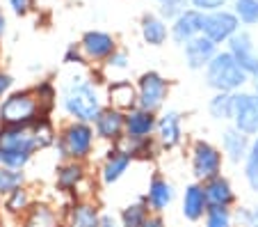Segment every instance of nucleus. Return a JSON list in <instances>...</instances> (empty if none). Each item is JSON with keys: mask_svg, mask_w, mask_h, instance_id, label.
<instances>
[{"mask_svg": "<svg viewBox=\"0 0 258 227\" xmlns=\"http://www.w3.org/2000/svg\"><path fill=\"white\" fill-rule=\"evenodd\" d=\"M62 110L69 115L71 119H78V122H89L94 124L103 108H105V101H103L101 92L96 89L94 80H89L87 76H71L69 83L62 87Z\"/></svg>", "mask_w": 258, "mask_h": 227, "instance_id": "obj_1", "label": "nucleus"}, {"mask_svg": "<svg viewBox=\"0 0 258 227\" xmlns=\"http://www.w3.org/2000/svg\"><path fill=\"white\" fill-rule=\"evenodd\" d=\"M37 152H44L34 124L30 126H5L0 124V165L25 170Z\"/></svg>", "mask_w": 258, "mask_h": 227, "instance_id": "obj_2", "label": "nucleus"}, {"mask_svg": "<svg viewBox=\"0 0 258 227\" xmlns=\"http://www.w3.org/2000/svg\"><path fill=\"white\" fill-rule=\"evenodd\" d=\"M96 128L89 122L69 119L57 131V152L64 161H83L87 163L96 149Z\"/></svg>", "mask_w": 258, "mask_h": 227, "instance_id": "obj_3", "label": "nucleus"}, {"mask_svg": "<svg viewBox=\"0 0 258 227\" xmlns=\"http://www.w3.org/2000/svg\"><path fill=\"white\" fill-rule=\"evenodd\" d=\"M44 115L48 113L44 110L32 87L12 92L0 101V124L5 126H30Z\"/></svg>", "mask_w": 258, "mask_h": 227, "instance_id": "obj_4", "label": "nucleus"}, {"mask_svg": "<svg viewBox=\"0 0 258 227\" xmlns=\"http://www.w3.org/2000/svg\"><path fill=\"white\" fill-rule=\"evenodd\" d=\"M206 85L215 92H240L249 83L251 76L235 62L229 51H217L210 64L206 67Z\"/></svg>", "mask_w": 258, "mask_h": 227, "instance_id": "obj_5", "label": "nucleus"}, {"mask_svg": "<svg viewBox=\"0 0 258 227\" xmlns=\"http://www.w3.org/2000/svg\"><path fill=\"white\" fill-rule=\"evenodd\" d=\"M224 154L217 145L208 143V140H195L190 147V168L192 174L199 184H206L210 179L219 177L222 168H224Z\"/></svg>", "mask_w": 258, "mask_h": 227, "instance_id": "obj_6", "label": "nucleus"}, {"mask_svg": "<svg viewBox=\"0 0 258 227\" xmlns=\"http://www.w3.org/2000/svg\"><path fill=\"white\" fill-rule=\"evenodd\" d=\"M169 89H171L169 80L162 74H158V71H144L137 78V101H140V108L158 113L167 104Z\"/></svg>", "mask_w": 258, "mask_h": 227, "instance_id": "obj_7", "label": "nucleus"}, {"mask_svg": "<svg viewBox=\"0 0 258 227\" xmlns=\"http://www.w3.org/2000/svg\"><path fill=\"white\" fill-rule=\"evenodd\" d=\"M240 32V19L235 12L229 10H217L204 14V32L210 41L215 44H229L231 37H235Z\"/></svg>", "mask_w": 258, "mask_h": 227, "instance_id": "obj_8", "label": "nucleus"}, {"mask_svg": "<svg viewBox=\"0 0 258 227\" xmlns=\"http://www.w3.org/2000/svg\"><path fill=\"white\" fill-rule=\"evenodd\" d=\"M233 126L249 138L258 135V94L256 92H235L233 104Z\"/></svg>", "mask_w": 258, "mask_h": 227, "instance_id": "obj_9", "label": "nucleus"}, {"mask_svg": "<svg viewBox=\"0 0 258 227\" xmlns=\"http://www.w3.org/2000/svg\"><path fill=\"white\" fill-rule=\"evenodd\" d=\"M94 128H96L98 140L107 143L110 147L119 145L126 138V113L112 108V106H105V108L98 113L96 122H94Z\"/></svg>", "mask_w": 258, "mask_h": 227, "instance_id": "obj_10", "label": "nucleus"}, {"mask_svg": "<svg viewBox=\"0 0 258 227\" xmlns=\"http://www.w3.org/2000/svg\"><path fill=\"white\" fill-rule=\"evenodd\" d=\"M183 115L178 110H165L158 115V126H156V143L162 152H171V149L180 147L183 143Z\"/></svg>", "mask_w": 258, "mask_h": 227, "instance_id": "obj_11", "label": "nucleus"}, {"mask_svg": "<svg viewBox=\"0 0 258 227\" xmlns=\"http://www.w3.org/2000/svg\"><path fill=\"white\" fill-rule=\"evenodd\" d=\"M87 177V163H83V161H62L55 170V188L62 195H73L76 198V193H80Z\"/></svg>", "mask_w": 258, "mask_h": 227, "instance_id": "obj_12", "label": "nucleus"}, {"mask_svg": "<svg viewBox=\"0 0 258 227\" xmlns=\"http://www.w3.org/2000/svg\"><path fill=\"white\" fill-rule=\"evenodd\" d=\"M135 158L131 156L128 149H123L121 145H112L107 149V154L103 156V163H101V181L105 186H112V184L121 181V177L128 172V168L133 165Z\"/></svg>", "mask_w": 258, "mask_h": 227, "instance_id": "obj_13", "label": "nucleus"}, {"mask_svg": "<svg viewBox=\"0 0 258 227\" xmlns=\"http://www.w3.org/2000/svg\"><path fill=\"white\" fill-rule=\"evenodd\" d=\"M101 209L87 198H76L64 209V227H101Z\"/></svg>", "mask_w": 258, "mask_h": 227, "instance_id": "obj_14", "label": "nucleus"}, {"mask_svg": "<svg viewBox=\"0 0 258 227\" xmlns=\"http://www.w3.org/2000/svg\"><path fill=\"white\" fill-rule=\"evenodd\" d=\"M80 51L87 62H105L117 51V39L101 30H89L80 39Z\"/></svg>", "mask_w": 258, "mask_h": 227, "instance_id": "obj_15", "label": "nucleus"}, {"mask_svg": "<svg viewBox=\"0 0 258 227\" xmlns=\"http://www.w3.org/2000/svg\"><path fill=\"white\" fill-rule=\"evenodd\" d=\"M229 53L233 55L235 62H238L249 76L258 74V51H256V44H253L249 32H238L235 37H231Z\"/></svg>", "mask_w": 258, "mask_h": 227, "instance_id": "obj_16", "label": "nucleus"}, {"mask_svg": "<svg viewBox=\"0 0 258 227\" xmlns=\"http://www.w3.org/2000/svg\"><path fill=\"white\" fill-rule=\"evenodd\" d=\"M174 198H176L174 184L167 181V177H162V174L156 172L151 179H149V186H146L144 200L149 202V207H151L153 213L167 211V209L171 207V202H174Z\"/></svg>", "mask_w": 258, "mask_h": 227, "instance_id": "obj_17", "label": "nucleus"}, {"mask_svg": "<svg viewBox=\"0 0 258 227\" xmlns=\"http://www.w3.org/2000/svg\"><path fill=\"white\" fill-rule=\"evenodd\" d=\"M158 113L144 110L137 106L135 110L126 113V138L128 140H146L156 135Z\"/></svg>", "mask_w": 258, "mask_h": 227, "instance_id": "obj_18", "label": "nucleus"}, {"mask_svg": "<svg viewBox=\"0 0 258 227\" xmlns=\"http://www.w3.org/2000/svg\"><path fill=\"white\" fill-rule=\"evenodd\" d=\"M169 32H171V37H174V41L187 44L190 39H195V37H199L201 32H204V12H199V10L180 12L174 19V23H171Z\"/></svg>", "mask_w": 258, "mask_h": 227, "instance_id": "obj_19", "label": "nucleus"}, {"mask_svg": "<svg viewBox=\"0 0 258 227\" xmlns=\"http://www.w3.org/2000/svg\"><path fill=\"white\" fill-rule=\"evenodd\" d=\"M208 209L210 207H208V200H206L204 184H199V181L187 184L185 191H183V200H180V213H183V218L190 222H199V220H204Z\"/></svg>", "mask_w": 258, "mask_h": 227, "instance_id": "obj_20", "label": "nucleus"}, {"mask_svg": "<svg viewBox=\"0 0 258 227\" xmlns=\"http://www.w3.org/2000/svg\"><path fill=\"white\" fill-rule=\"evenodd\" d=\"M183 53H185L187 67L199 71V69H206L210 64V60L217 55V44L210 41L206 35H199L195 39H190L187 44H183Z\"/></svg>", "mask_w": 258, "mask_h": 227, "instance_id": "obj_21", "label": "nucleus"}, {"mask_svg": "<svg viewBox=\"0 0 258 227\" xmlns=\"http://www.w3.org/2000/svg\"><path fill=\"white\" fill-rule=\"evenodd\" d=\"M249 147H251V138L244 135L242 131H238L235 126H229L222 131V154H224L226 161H231L233 165L244 163V158L249 154Z\"/></svg>", "mask_w": 258, "mask_h": 227, "instance_id": "obj_22", "label": "nucleus"}, {"mask_svg": "<svg viewBox=\"0 0 258 227\" xmlns=\"http://www.w3.org/2000/svg\"><path fill=\"white\" fill-rule=\"evenodd\" d=\"M21 227H64V211H57L50 202H34L21 218Z\"/></svg>", "mask_w": 258, "mask_h": 227, "instance_id": "obj_23", "label": "nucleus"}, {"mask_svg": "<svg viewBox=\"0 0 258 227\" xmlns=\"http://www.w3.org/2000/svg\"><path fill=\"white\" fill-rule=\"evenodd\" d=\"M206 191V200H208V207H222V209H231L235 202H238V195L233 191V184L219 174V177L210 179V181L204 184Z\"/></svg>", "mask_w": 258, "mask_h": 227, "instance_id": "obj_24", "label": "nucleus"}, {"mask_svg": "<svg viewBox=\"0 0 258 227\" xmlns=\"http://www.w3.org/2000/svg\"><path fill=\"white\" fill-rule=\"evenodd\" d=\"M107 106L121 110V113H131L140 106L137 101V85L131 80H114L107 85Z\"/></svg>", "mask_w": 258, "mask_h": 227, "instance_id": "obj_25", "label": "nucleus"}, {"mask_svg": "<svg viewBox=\"0 0 258 227\" xmlns=\"http://www.w3.org/2000/svg\"><path fill=\"white\" fill-rule=\"evenodd\" d=\"M151 213L153 211H151V207H149V202H146L144 198H140L137 202H131L121 209L119 222H121V227H142L146 220H149Z\"/></svg>", "mask_w": 258, "mask_h": 227, "instance_id": "obj_26", "label": "nucleus"}, {"mask_svg": "<svg viewBox=\"0 0 258 227\" xmlns=\"http://www.w3.org/2000/svg\"><path fill=\"white\" fill-rule=\"evenodd\" d=\"M169 35L167 30V23L160 19V16H153V14H146L142 19V37H144L146 44L151 46H162Z\"/></svg>", "mask_w": 258, "mask_h": 227, "instance_id": "obj_27", "label": "nucleus"}, {"mask_svg": "<svg viewBox=\"0 0 258 227\" xmlns=\"http://www.w3.org/2000/svg\"><path fill=\"white\" fill-rule=\"evenodd\" d=\"M233 104L235 92H215L213 99L208 101V113L217 122H231L233 119Z\"/></svg>", "mask_w": 258, "mask_h": 227, "instance_id": "obj_28", "label": "nucleus"}, {"mask_svg": "<svg viewBox=\"0 0 258 227\" xmlns=\"http://www.w3.org/2000/svg\"><path fill=\"white\" fill-rule=\"evenodd\" d=\"M32 204H34L32 193H30L25 186H21V188H16V191H12L5 198V211L12 213V216H16V218H23Z\"/></svg>", "mask_w": 258, "mask_h": 227, "instance_id": "obj_29", "label": "nucleus"}, {"mask_svg": "<svg viewBox=\"0 0 258 227\" xmlns=\"http://www.w3.org/2000/svg\"><path fill=\"white\" fill-rule=\"evenodd\" d=\"M244 170V181L251 188L253 193H258V135L251 138V147H249V154L242 163Z\"/></svg>", "mask_w": 258, "mask_h": 227, "instance_id": "obj_30", "label": "nucleus"}, {"mask_svg": "<svg viewBox=\"0 0 258 227\" xmlns=\"http://www.w3.org/2000/svg\"><path fill=\"white\" fill-rule=\"evenodd\" d=\"M25 186V172L23 170H12L0 165V198H7L12 191Z\"/></svg>", "mask_w": 258, "mask_h": 227, "instance_id": "obj_31", "label": "nucleus"}, {"mask_svg": "<svg viewBox=\"0 0 258 227\" xmlns=\"http://www.w3.org/2000/svg\"><path fill=\"white\" fill-rule=\"evenodd\" d=\"M34 94L39 97V101H41V106H44V110L48 115H53V108H55V104H57V87H55V83L53 80H39V83L34 85Z\"/></svg>", "mask_w": 258, "mask_h": 227, "instance_id": "obj_32", "label": "nucleus"}, {"mask_svg": "<svg viewBox=\"0 0 258 227\" xmlns=\"http://www.w3.org/2000/svg\"><path fill=\"white\" fill-rule=\"evenodd\" d=\"M204 227H233V213H231V209L210 207L204 216Z\"/></svg>", "mask_w": 258, "mask_h": 227, "instance_id": "obj_33", "label": "nucleus"}, {"mask_svg": "<svg viewBox=\"0 0 258 227\" xmlns=\"http://www.w3.org/2000/svg\"><path fill=\"white\" fill-rule=\"evenodd\" d=\"M235 14L240 23H258V0H235Z\"/></svg>", "mask_w": 258, "mask_h": 227, "instance_id": "obj_34", "label": "nucleus"}, {"mask_svg": "<svg viewBox=\"0 0 258 227\" xmlns=\"http://www.w3.org/2000/svg\"><path fill=\"white\" fill-rule=\"evenodd\" d=\"M235 218H238V222L242 227H258V204L249 209H238Z\"/></svg>", "mask_w": 258, "mask_h": 227, "instance_id": "obj_35", "label": "nucleus"}, {"mask_svg": "<svg viewBox=\"0 0 258 227\" xmlns=\"http://www.w3.org/2000/svg\"><path fill=\"white\" fill-rule=\"evenodd\" d=\"M192 10H199L204 14H210V12H217V10H224L226 0H190Z\"/></svg>", "mask_w": 258, "mask_h": 227, "instance_id": "obj_36", "label": "nucleus"}, {"mask_svg": "<svg viewBox=\"0 0 258 227\" xmlns=\"http://www.w3.org/2000/svg\"><path fill=\"white\" fill-rule=\"evenodd\" d=\"M105 67L110 71H123V69H128V55L123 53V51H114L110 58L105 60Z\"/></svg>", "mask_w": 258, "mask_h": 227, "instance_id": "obj_37", "label": "nucleus"}, {"mask_svg": "<svg viewBox=\"0 0 258 227\" xmlns=\"http://www.w3.org/2000/svg\"><path fill=\"white\" fill-rule=\"evenodd\" d=\"M158 3L162 5V14H165L167 19H176L180 12H185V7H183L185 0H158Z\"/></svg>", "mask_w": 258, "mask_h": 227, "instance_id": "obj_38", "label": "nucleus"}, {"mask_svg": "<svg viewBox=\"0 0 258 227\" xmlns=\"http://www.w3.org/2000/svg\"><path fill=\"white\" fill-rule=\"evenodd\" d=\"M12 85H14V80H12V76L7 74V71H3V69H0V101H3V99H5V97H7V94H10Z\"/></svg>", "mask_w": 258, "mask_h": 227, "instance_id": "obj_39", "label": "nucleus"}, {"mask_svg": "<svg viewBox=\"0 0 258 227\" xmlns=\"http://www.w3.org/2000/svg\"><path fill=\"white\" fill-rule=\"evenodd\" d=\"M10 5L14 10V14H25L30 10V0H10Z\"/></svg>", "mask_w": 258, "mask_h": 227, "instance_id": "obj_40", "label": "nucleus"}, {"mask_svg": "<svg viewBox=\"0 0 258 227\" xmlns=\"http://www.w3.org/2000/svg\"><path fill=\"white\" fill-rule=\"evenodd\" d=\"M101 227H121V222H119V218L114 213H103Z\"/></svg>", "mask_w": 258, "mask_h": 227, "instance_id": "obj_41", "label": "nucleus"}, {"mask_svg": "<svg viewBox=\"0 0 258 227\" xmlns=\"http://www.w3.org/2000/svg\"><path fill=\"white\" fill-rule=\"evenodd\" d=\"M142 227H167V222L162 220L160 213H151V216H149V220H146Z\"/></svg>", "mask_w": 258, "mask_h": 227, "instance_id": "obj_42", "label": "nucleus"}, {"mask_svg": "<svg viewBox=\"0 0 258 227\" xmlns=\"http://www.w3.org/2000/svg\"><path fill=\"white\" fill-rule=\"evenodd\" d=\"M3 32H5V16L0 12V37H3Z\"/></svg>", "mask_w": 258, "mask_h": 227, "instance_id": "obj_43", "label": "nucleus"}, {"mask_svg": "<svg viewBox=\"0 0 258 227\" xmlns=\"http://www.w3.org/2000/svg\"><path fill=\"white\" fill-rule=\"evenodd\" d=\"M251 78H253V92L258 94V74H256V76H251Z\"/></svg>", "mask_w": 258, "mask_h": 227, "instance_id": "obj_44", "label": "nucleus"}]
</instances>
